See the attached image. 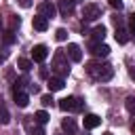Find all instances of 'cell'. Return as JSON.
Wrapping results in <instances>:
<instances>
[{"label": "cell", "mask_w": 135, "mask_h": 135, "mask_svg": "<svg viewBox=\"0 0 135 135\" xmlns=\"http://www.w3.org/2000/svg\"><path fill=\"white\" fill-rule=\"evenodd\" d=\"M124 105H127V110H129L131 114H135V97H127Z\"/></svg>", "instance_id": "23"}, {"label": "cell", "mask_w": 135, "mask_h": 135, "mask_svg": "<svg viewBox=\"0 0 135 135\" xmlns=\"http://www.w3.org/2000/svg\"><path fill=\"white\" fill-rule=\"evenodd\" d=\"M53 68H55V72H57L61 78L70 74V63H68V53H65V51H57V53H55V57H53Z\"/></svg>", "instance_id": "2"}, {"label": "cell", "mask_w": 135, "mask_h": 135, "mask_svg": "<svg viewBox=\"0 0 135 135\" xmlns=\"http://www.w3.org/2000/svg\"><path fill=\"white\" fill-rule=\"evenodd\" d=\"M82 105H84V101L78 99V97H63V99L59 101V108H61L63 112H80Z\"/></svg>", "instance_id": "3"}, {"label": "cell", "mask_w": 135, "mask_h": 135, "mask_svg": "<svg viewBox=\"0 0 135 135\" xmlns=\"http://www.w3.org/2000/svg\"><path fill=\"white\" fill-rule=\"evenodd\" d=\"M65 53H68V57L72 59V61H82V49L78 46V44H74V42H70L68 44V49H65Z\"/></svg>", "instance_id": "7"}, {"label": "cell", "mask_w": 135, "mask_h": 135, "mask_svg": "<svg viewBox=\"0 0 135 135\" xmlns=\"http://www.w3.org/2000/svg\"><path fill=\"white\" fill-rule=\"evenodd\" d=\"M38 13H40L42 17H46V19H53L55 13H57V6H55L53 2H40V4H38Z\"/></svg>", "instance_id": "5"}, {"label": "cell", "mask_w": 135, "mask_h": 135, "mask_svg": "<svg viewBox=\"0 0 135 135\" xmlns=\"http://www.w3.org/2000/svg\"><path fill=\"white\" fill-rule=\"evenodd\" d=\"M55 38H57L59 42H63V40H68V30H65V27H59V30L55 32Z\"/></svg>", "instance_id": "21"}, {"label": "cell", "mask_w": 135, "mask_h": 135, "mask_svg": "<svg viewBox=\"0 0 135 135\" xmlns=\"http://www.w3.org/2000/svg\"><path fill=\"white\" fill-rule=\"evenodd\" d=\"M129 34H131V32H129L127 27H122V25H120V27H116L114 38H116V42H118V44H127V42H129Z\"/></svg>", "instance_id": "13"}, {"label": "cell", "mask_w": 135, "mask_h": 135, "mask_svg": "<svg viewBox=\"0 0 135 135\" xmlns=\"http://www.w3.org/2000/svg\"><path fill=\"white\" fill-rule=\"evenodd\" d=\"M30 133H32V135H46L42 127H34V129H30Z\"/></svg>", "instance_id": "26"}, {"label": "cell", "mask_w": 135, "mask_h": 135, "mask_svg": "<svg viewBox=\"0 0 135 135\" xmlns=\"http://www.w3.org/2000/svg\"><path fill=\"white\" fill-rule=\"evenodd\" d=\"M82 17H84V21H97V19L101 17V6H97V4H86V6L82 8Z\"/></svg>", "instance_id": "4"}, {"label": "cell", "mask_w": 135, "mask_h": 135, "mask_svg": "<svg viewBox=\"0 0 135 135\" xmlns=\"http://www.w3.org/2000/svg\"><path fill=\"white\" fill-rule=\"evenodd\" d=\"M40 101H42V105H53V101H55V99H53V95H42V99H40Z\"/></svg>", "instance_id": "24"}, {"label": "cell", "mask_w": 135, "mask_h": 135, "mask_svg": "<svg viewBox=\"0 0 135 135\" xmlns=\"http://www.w3.org/2000/svg\"><path fill=\"white\" fill-rule=\"evenodd\" d=\"M2 40H4V44H6V46H8V44H13V42L17 40V38H15V32H13V30H6V32L2 34Z\"/></svg>", "instance_id": "18"}, {"label": "cell", "mask_w": 135, "mask_h": 135, "mask_svg": "<svg viewBox=\"0 0 135 135\" xmlns=\"http://www.w3.org/2000/svg\"><path fill=\"white\" fill-rule=\"evenodd\" d=\"M15 103H17L19 108H25V105L30 103V95H27L25 91H15Z\"/></svg>", "instance_id": "14"}, {"label": "cell", "mask_w": 135, "mask_h": 135, "mask_svg": "<svg viewBox=\"0 0 135 135\" xmlns=\"http://www.w3.org/2000/svg\"><path fill=\"white\" fill-rule=\"evenodd\" d=\"M91 36H93L91 42H101V40L105 38V27H103V25H95L93 32H91Z\"/></svg>", "instance_id": "15"}, {"label": "cell", "mask_w": 135, "mask_h": 135, "mask_svg": "<svg viewBox=\"0 0 135 135\" xmlns=\"http://www.w3.org/2000/svg\"><path fill=\"white\" fill-rule=\"evenodd\" d=\"M8 55H11L8 46H6V44H2V46H0V65H2V63H4L6 59H8Z\"/></svg>", "instance_id": "20"}, {"label": "cell", "mask_w": 135, "mask_h": 135, "mask_svg": "<svg viewBox=\"0 0 135 135\" xmlns=\"http://www.w3.org/2000/svg\"><path fill=\"white\" fill-rule=\"evenodd\" d=\"M61 127H63V131H65V133H70V135H74V133H76V122H74L72 118H65V120L61 122Z\"/></svg>", "instance_id": "16"}, {"label": "cell", "mask_w": 135, "mask_h": 135, "mask_svg": "<svg viewBox=\"0 0 135 135\" xmlns=\"http://www.w3.org/2000/svg\"><path fill=\"white\" fill-rule=\"evenodd\" d=\"M19 4H21V6H23V8H27V6H30V4H32V2H30V0H19Z\"/></svg>", "instance_id": "28"}, {"label": "cell", "mask_w": 135, "mask_h": 135, "mask_svg": "<svg viewBox=\"0 0 135 135\" xmlns=\"http://www.w3.org/2000/svg\"><path fill=\"white\" fill-rule=\"evenodd\" d=\"M91 53L95 57H108L110 55V46L108 44H101V42H91Z\"/></svg>", "instance_id": "8"}, {"label": "cell", "mask_w": 135, "mask_h": 135, "mask_svg": "<svg viewBox=\"0 0 135 135\" xmlns=\"http://www.w3.org/2000/svg\"><path fill=\"white\" fill-rule=\"evenodd\" d=\"M74 4H76V0H59V13L63 15V17H68V15H72L74 13Z\"/></svg>", "instance_id": "10"}, {"label": "cell", "mask_w": 135, "mask_h": 135, "mask_svg": "<svg viewBox=\"0 0 135 135\" xmlns=\"http://www.w3.org/2000/svg\"><path fill=\"white\" fill-rule=\"evenodd\" d=\"M8 120H11V118H8V112H6V108L0 103V122H2V124H8Z\"/></svg>", "instance_id": "22"}, {"label": "cell", "mask_w": 135, "mask_h": 135, "mask_svg": "<svg viewBox=\"0 0 135 135\" xmlns=\"http://www.w3.org/2000/svg\"><path fill=\"white\" fill-rule=\"evenodd\" d=\"M86 74L91 78H95L97 82H108L114 76V68L110 63H101V61H91L86 63Z\"/></svg>", "instance_id": "1"}, {"label": "cell", "mask_w": 135, "mask_h": 135, "mask_svg": "<svg viewBox=\"0 0 135 135\" xmlns=\"http://www.w3.org/2000/svg\"><path fill=\"white\" fill-rule=\"evenodd\" d=\"M32 25H34V30H38V32H46V30H49V19L38 13V15L32 19Z\"/></svg>", "instance_id": "9"}, {"label": "cell", "mask_w": 135, "mask_h": 135, "mask_svg": "<svg viewBox=\"0 0 135 135\" xmlns=\"http://www.w3.org/2000/svg\"><path fill=\"white\" fill-rule=\"evenodd\" d=\"M129 32L131 34H135V13L131 15V19H129Z\"/></svg>", "instance_id": "27"}, {"label": "cell", "mask_w": 135, "mask_h": 135, "mask_svg": "<svg viewBox=\"0 0 135 135\" xmlns=\"http://www.w3.org/2000/svg\"><path fill=\"white\" fill-rule=\"evenodd\" d=\"M2 27H4V21H2V17H0V30H2Z\"/></svg>", "instance_id": "29"}, {"label": "cell", "mask_w": 135, "mask_h": 135, "mask_svg": "<svg viewBox=\"0 0 135 135\" xmlns=\"http://www.w3.org/2000/svg\"><path fill=\"white\" fill-rule=\"evenodd\" d=\"M110 6H112V8H116V11H122V6H124V4H122V0H110Z\"/></svg>", "instance_id": "25"}, {"label": "cell", "mask_w": 135, "mask_h": 135, "mask_svg": "<svg viewBox=\"0 0 135 135\" xmlns=\"http://www.w3.org/2000/svg\"><path fill=\"white\" fill-rule=\"evenodd\" d=\"M17 65H19V70H23V72L32 70V61H30V59H25V57H23V59H19V61H17Z\"/></svg>", "instance_id": "19"}, {"label": "cell", "mask_w": 135, "mask_h": 135, "mask_svg": "<svg viewBox=\"0 0 135 135\" xmlns=\"http://www.w3.org/2000/svg\"><path fill=\"white\" fill-rule=\"evenodd\" d=\"M133 133H135V122H133Z\"/></svg>", "instance_id": "30"}, {"label": "cell", "mask_w": 135, "mask_h": 135, "mask_svg": "<svg viewBox=\"0 0 135 135\" xmlns=\"http://www.w3.org/2000/svg\"><path fill=\"white\" fill-rule=\"evenodd\" d=\"M82 124H84V129H95V127L101 124V118L97 114H86L84 120H82Z\"/></svg>", "instance_id": "12"}, {"label": "cell", "mask_w": 135, "mask_h": 135, "mask_svg": "<svg viewBox=\"0 0 135 135\" xmlns=\"http://www.w3.org/2000/svg\"><path fill=\"white\" fill-rule=\"evenodd\" d=\"M46 57H49V49H46L44 44H36V46L32 49V59H34V61L42 63Z\"/></svg>", "instance_id": "6"}, {"label": "cell", "mask_w": 135, "mask_h": 135, "mask_svg": "<svg viewBox=\"0 0 135 135\" xmlns=\"http://www.w3.org/2000/svg\"><path fill=\"white\" fill-rule=\"evenodd\" d=\"M103 135H112V133H103Z\"/></svg>", "instance_id": "31"}, {"label": "cell", "mask_w": 135, "mask_h": 135, "mask_svg": "<svg viewBox=\"0 0 135 135\" xmlns=\"http://www.w3.org/2000/svg\"><path fill=\"white\" fill-rule=\"evenodd\" d=\"M63 78L61 76H53V78H49V82H46V86H49V91L51 93H55V91H61L63 89Z\"/></svg>", "instance_id": "11"}, {"label": "cell", "mask_w": 135, "mask_h": 135, "mask_svg": "<svg viewBox=\"0 0 135 135\" xmlns=\"http://www.w3.org/2000/svg\"><path fill=\"white\" fill-rule=\"evenodd\" d=\"M34 118H36V122H38V124H46L51 116H49V112H44V110H38V112L34 114Z\"/></svg>", "instance_id": "17"}]
</instances>
